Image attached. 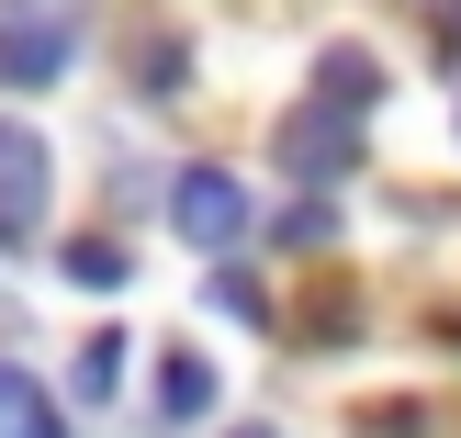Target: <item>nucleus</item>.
<instances>
[{"label": "nucleus", "instance_id": "12", "mask_svg": "<svg viewBox=\"0 0 461 438\" xmlns=\"http://www.w3.org/2000/svg\"><path fill=\"white\" fill-rule=\"evenodd\" d=\"M428 34H439V57H461V0H439V12H428Z\"/></svg>", "mask_w": 461, "mask_h": 438}, {"label": "nucleus", "instance_id": "3", "mask_svg": "<svg viewBox=\"0 0 461 438\" xmlns=\"http://www.w3.org/2000/svg\"><path fill=\"white\" fill-rule=\"evenodd\" d=\"M57 202V147H45L23 112H0V247H23Z\"/></svg>", "mask_w": 461, "mask_h": 438}, {"label": "nucleus", "instance_id": "4", "mask_svg": "<svg viewBox=\"0 0 461 438\" xmlns=\"http://www.w3.org/2000/svg\"><path fill=\"white\" fill-rule=\"evenodd\" d=\"M68 57H79L68 12H0V90H57Z\"/></svg>", "mask_w": 461, "mask_h": 438}, {"label": "nucleus", "instance_id": "10", "mask_svg": "<svg viewBox=\"0 0 461 438\" xmlns=\"http://www.w3.org/2000/svg\"><path fill=\"white\" fill-rule=\"evenodd\" d=\"M203 292H214V304H225V315H237V326H270V292H259V282H248V270H237V259H214V282H203Z\"/></svg>", "mask_w": 461, "mask_h": 438}, {"label": "nucleus", "instance_id": "1", "mask_svg": "<svg viewBox=\"0 0 461 438\" xmlns=\"http://www.w3.org/2000/svg\"><path fill=\"white\" fill-rule=\"evenodd\" d=\"M169 237L203 247V259H237L248 237H259V202H248L237 169H214V157H192V169H169Z\"/></svg>", "mask_w": 461, "mask_h": 438}, {"label": "nucleus", "instance_id": "13", "mask_svg": "<svg viewBox=\"0 0 461 438\" xmlns=\"http://www.w3.org/2000/svg\"><path fill=\"white\" fill-rule=\"evenodd\" d=\"M225 438H282V427H225Z\"/></svg>", "mask_w": 461, "mask_h": 438}, {"label": "nucleus", "instance_id": "6", "mask_svg": "<svg viewBox=\"0 0 461 438\" xmlns=\"http://www.w3.org/2000/svg\"><path fill=\"white\" fill-rule=\"evenodd\" d=\"M0 438H68V405L45 394L23 360H0Z\"/></svg>", "mask_w": 461, "mask_h": 438}, {"label": "nucleus", "instance_id": "8", "mask_svg": "<svg viewBox=\"0 0 461 438\" xmlns=\"http://www.w3.org/2000/svg\"><path fill=\"white\" fill-rule=\"evenodd\" d=\"M57 270H68L79 292H124V282H135V247H124V237H68Z\"/></svg>", "mask_w": 461, "mask_h": 438}, {"label": "nucleus", "instance_id": "11", "mask_svg": "<svg viewBox=\"0 0 461 438\" xmlns=\"http://www.w3.org/2000/svg\"><path fill=\"white\" fill-rule=\"evenodd\" d=\"M270 237H282V247H327V237H338V214H327V202H315V192H304V202H293V214H282V225H270Z\"/></svg>", "mask_w": 461, "mask_h": 438}, {"label": "nucleus", "instance_id": "7", "mask_svg": "<svg viewBox=\"0 0 461 438\" xmlns=\"http://www.w3.org/2000/svg\"><path fill=\"white\" fill-rule=\"evenodd\" d=\"M315 90L349 102V112H372L383 102V57H372V45H327V57H315Z\"/></svg>", "mask_w": 461, "mask_h": 438}, {"label": "nucleus", "instance_id": "5", "mask_svg": "<svg viewBox=\"0 0 461 438\" xmlns=\"http://www.w3.org/2000/svg\"><path fill=\"white\" fill-rule=\"evenodd\" d=\"M147 394H158V427H203L214 394H225V371L203 349H158V382H147Z\"/></svg>", "mask_w": 461, "mask_h": 438}, {"label": "nucleus", "instance_id": "9", "mask_svg": "<svg viewBox=\"0 0 461 438\" xmlns=\"http://www.w3.org/2000/svg\"><path fill=\"white\" fill-rule=\"evenodd\" d=\"M68 394H79V405H113V394H124V326H90V337H79Z\"/></svg>", "mask_w": 461, "mask_h": 438}, {"label": "nucleus", "instance_id": "2", "mask_svg": "<svg viewBox=\"0 0 461 438\" xmlns=\"http://www.w3.org/2000/svg\"><path fill=\"white\" fill-rule=\"evenodd\" d=\"M270 157H282V169L304 180V192H327V180H349V169H360V112L315 90L304 112H282V135H270Z\"/></svg>", "mask_w": 461, "mask_h": 438}]
</instances>
